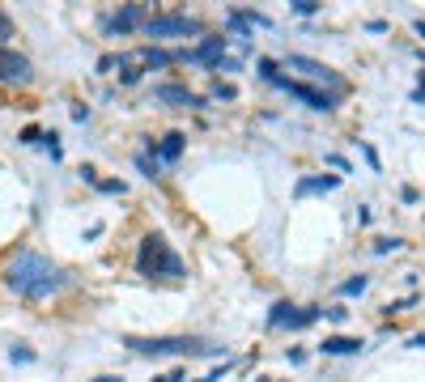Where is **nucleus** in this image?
Here are the masks:
<instances>
[{
  "label": "nucleus",
  "mask_w": 425,
  "mask_h": 382,
  "mask_svg": "<svg viewBox=\"0 0 425 382\" xmlns=\"http://www.w3.org/2000/svg\"><path fill=\"white\" fill-rule=\"evenodd\" d=\"M5 280H9V289H13L17 297H30V301H47V297H56V293L68 285L64 268L52 264V259L39 255V251H17L13 259H9Z\"/></svg>",
  "instance_id": "obj_1"
},
{
  "label": "nucleus",
  "mask_w": 425,
  "mask_h": 382,
  "mask_svg": "<svg viewBox=\"0 0 425 382\" xmlns=\"http://www.w3.org/2000/svg\"><path fill=\"white\" fill-rule=\"evenodd\" d=\"M136 268H141V276H170V280L183 276V259L170 251V242H166L162 234H149V238L141 242Z\"/></svg>",
  "instance_id": "obj_2"
},
{
  "label": "nucleus",
  "mask_w": 425,
  "mask_h": 382,
  "mask_svg": "<svg viewBox=\"0 0 425 382\" xmlns=\"http://www.w3.org/2000/svg\"><path fill=\"white\" fill-rule=\"evenodd\" d=\"M281 68H285V72H298V76H307L311 85H323V89H332V98L349 89L340 72H332L328 64H319V60H311V56H285V60H281Z\"/></svg>",
  "instance_id": "obj_3"
},
{
  "label": "nucleus",
  "mask_w": 425,
  "mask_h": 382,
  "mask_svg": "<svg viewBox=\"0 0 425 382\" xmlns=\"http://www.w3.org/2000/svg\"><path fill=\"white\" fill-rule=\"evenodd\" d=\"M132 352H154V357H213L217 348L200 344V340H187V336H170V340H128Z\"/></svg>",
  "instance_id": "obj_4"
},
{
  "label": "nucleus",
  "mask_w": 425,
  "mask_h": 382,
  "mask_svg": "<svg viewBox=\"0 0 425 382\" xmlns=\"http://www.w3.org/2000/svg\"><path fill=\"white\" fill-rule=\"evenodd\" d=\"M205 25H200L196 17H187V13H158V17H149L145 21V34L154 39V43H162V39H187V34H200Z\"/></svg>",
  "instance_id": "obj_5"
},
{
  "label": "nucleus",
  "mask_w": 425,
  "mask_h": 382,
  "mask_svg": "<svg viewBox=\"0 0 425 382\" xmlns=\"http://www.w3.org/2000/svg\"><path fill=\"white\" fill-rule=\"evenodd\" d=\"M319 315H323L319 306H302V310H298V306H289V301H277V306H272V315H268V323H272V327L302 331V327H311Z\"/></svg>",
  "instance_id": "obj_6"
},
{
  "label": "nucleus",
  "mask_w": 425,
  "mask_h": 382,
  "mask_svg": "<svg viewBox=\"0 0 425 382\" xmlns=\"http://www.w3.org/2000/svg\"><path fill=\"white\" fill-rule=\"evenodd\" d=\"M277 89H285V94H293V98H302L311 111H336V98L332 94H323V89H315V85H302V81H289V76H281L277 72V81H272Z\"/></svg>",
  "instance_id": "obj_7"
},
{
  "label": "nucleus",
  "mask_w": 425,
  "mask_h": 382,
  "mask_svg": "<svg viewBox=\"0 0 425 382\" xmlns=\"http://www.w3.org/2000/svg\"><path fill=\"white\" fill-rule=\"evenodd\" d=\"M145 21H149V9H145V5H123L119 13H111V17L103 21V30H107L111 39H115V34L123 39V34H132L136 25H141V30H145Z\"/></svg>",
  "instance_id": "obj_8"
},
{
  "label": "nucleus",
  "mask_w": 425,
  "mask_h": 382,
  "mask_svg": "<svg viewBox=\"0 0 425 382\" xmlns=\"http://www.w3.org/2000/svg\"><path fill=\"white\" fill-rule=\"evenodd\" d=\"M30 76H34V68H30L26 56L0 47V81H5V85H30Z\"/></svg>",
  "instance_id": "obj_9"
},
{
  "label": "nucleus",
  "mask_w": 425,
  "mask_h": 382,
  "mask_svg": "<svg viewBox=\"0 0 425 382\" xmlns=\"http://www.w3.org/2000/svg\"><path fill=\"white\" fill-rule=\"evenodd\" d=\"M174 60H187V64H209L217 68L221 60H226V39H205L196 51H174Z\"/></svg>",
  "instance_id": "obj_10"
},
{
  "label": "nucleus",
  "mask_w": 425,
  "mask_h": 382,
  "mask_svg": "<svg viewBox=\"0 0 425 382\" xmlns=\"http://www.w3.org/2000/svg\"><path fill=\"white\" fill-rule=\"evenodd\" d=\"M154 98H158V102H179V107H200V98H196L187 85H158Z\"/></svg>",
  "instance_id": "obj_11"
},
{
  "label": "nucleus",
  "mask_w": 425,
  "mask_h": 382,
  "mask_svg": "<svg viewBox=\"0 0 425 382\" xmlns=\"http://www.w3.org/2000/svg\"><path fill=\"white\" fill-rule=\"evenodd\" d=\"M328 357H353V352H362V340H353V336H328L319 344Z\"/></svg>",
  "instance_id": "obj_12"
},
{
  "label": "nucleus",
  "mask_w": 425,
  "mask_h": 382,
  "mask_svg": "<svg viewBox=\"0 0 425 382\" xmlns=\"http://www.w3.org/2000/svg\"><path fill=\"white\" fill-rule=\"evenodd\" d=\"M183 149H187V136H183V132H170V136H162V145H158V158H162V162H179Z\"/></svg>",
  "instance_id": "obj_13"
},
{
  "label": "nucleus",
  "mask_w": 425,
  "mask_h": 382,
  "mask_svg": "<svg viewBox=\"0 0 425 382\" xmlns=\"http://www.w3.org/2000/svg\"><path fill=\"white\" fill-rule=\"evenodd\" d=\"M340 178L336 174H315V178H302L298 183V195H315V191H336Z\"/></svg>",
  "instance_id": "obj_14"
},
{
  "label": "nucleus",
  "mask_w": 425,
  "mask_h": 382,
  "mask_svg": "<svg viewBox=\"0 0 425 382\" xmlns=\"http://www.w3.org/2000/svg\"><path fill=\"white\" fill-rule=\"evenodd\" d=\"M149 153H154V140H149V145H145V153H136V166L145 170V178H162V174H158V162H154V158H149Z\"/></svg>",
  "instance_id": "obj_15"
},
{
  "label": "nucleus",
  "mask_w": 425,
  "mask_h": 382,
  "mask_svg": "<svg viewBox=\"0 0 425 382\" xmlns=\"http://www.w3.org/2000/svg\"><path fill=\"white\" fill-rule=\"evenodd\" d=\"M366 285H370L366 276H353V280H344V289H340V293H344V297H353V293H366Z\"/></svg>",
  "instance_id": "obj_16"
},
{
  "label": "nucleus",
  "mask_w": 425,
  "mask_h": 382,
  "mask_svg": "<svg viewBox=\"0 0 425 382\" xmlns=\"http://www.w3.org/2000/svg\"><path fill=\"white\" fill-rule=\"evenodd\" d=\"M94 187H98V191H107V195H123V183H119V178H98Z\"/></svg>",
  "instance_id": "obj_17"
},
{
  "label": "nucleus",
  "mask_w": 425,
  "mask_h": 382,
  "mask_svg": "<svg viewBox=\"0 0 425 382\" xmlns=\"http://www.w3.org/2000/svg\"><path fill=\"white\" fill-rule=\"evenodd\" d=\"M5 39H13V17L0 9V43H5Z\"/></svg>",
  "instance_id": "obj_18"
},
{
  "label": "nucleus",
  "mask_w": 425,
  "mask_h": 382,
  "mask_svg": "<svg viewBox=\"0 0 425 382\" xmlns=\"http://www.w3.org/2000/svg\"><path fill=\"white\" fill-rule=\"evenodd\" d=\"M374 251H379V255H387V251H400V238H379V242H374Z\"/></svg>",
  "instance_id": "obj_19"
},
{
  "label": "nucleus",
  "mask_w": 425,
  "mask_h": 382,
  "mask_svg": "<svg viewBox=\"0 0 425 382\" xmlns=\"http://www.w3.org/2000/svg\"><path fill=\"white\" fill-rule=\"evenodd\" d=\"M315 9H319L315 0H293V13H302V17H307V13H315Z\"/></svg>",
  "instance_id": "obj_20"
},
{
  "label": "nucleus",
  "mask_w": 425,
  "mask_h": 382,
  "mask_svg": "<svg viewBox=\"0 0 425 382\" xmlns=\"http://www.w3.org/2000/svg\"><path fill=\"white\" fill-rule=\"evenodd\" d=\"M9 357H13V361H34V352L30 348H17V344L9 348Z\"/></svg>",
  "instance_id": "obj_21"
},
{
  "label": "nucleus",
  "mask_w": 425,
  "mask_h": 382,
  "mask_svg": "<svg viewBox=\"0 0 425 382\" xmlns=\"http://www.w3.org/2000/svg\"><path fill=\"white\" fill-rule=\"evenodd\" d=\"M39 140H43L39 127H26V132H21V145H39Z\"/></svg>",
  "instance_id": "obj_22"
},
{
  "label": "nucleus",
  "mask_w": 425,
  "mask_h": 382,
  "mask_svg": "<svg viewBox=\"0 0 425 382\" xmlns=\"http://www.w3.org/2000/svg\"><path fill=\"white\" fill-rule=\"evenodd\" d=\"M323 315H328L332 323H344V315H349V310H344V306H332V310H323Z\"/></svg>",
  "instance_id": "obj_23"
},
{
  "label": "nucleus",
  "mask_w": 425,
  "mask_h": 382,
  "mask_svg": "<svg viewBox=\"0 0 425 382\" xmlns=\"http://www.w3.org/2000/svg\"><path fill=\"white\" fill-rule=\"evenodd\" d=\"M413 348H425V331H421V336H413Z\"/></svg>",
  "instance_id": "obj_24"
},
{
  "label": "nucleus",
  "mask_w": 425,
  "mask_h": 382,
  "mask_svg": "<svg viewBox=\"0 0 425 382\" xmlns=\"http://www.w3.org/2000/svg\"><path fill=\"white\" fill-rule=\"evenodd\" d=\"M417 34H425V17H421V21H417Z\"/></svg>",
  "instance_id": "obj_25"
},
{
  "label": "nucleus",
  "mask_w": 425,
  "mask_h": 382,
  "mask_svg": "<svg viewBox=\"0 0 425 382\" xmlns=\"http://www.w3.org/2000/svg\"><path fill=\"white\" fill-rule=\"evenodd\" d=\"M94 382H123V378H94Z\"/></svg>",
  "instance_id": "obj_26"
},
{
  "label": "nucleus",
  "mask_w": 425,
  "mask_h": 382,
  "mask_svg": "<svg viewBox=\"0 0 425 382\" xmlns=\"http://www.w3.org/2000/svg\"><path fill=\"white\" fill-rule=\"evenodd\" d=\"M421 64H425V51H421Z\"/></svg>",
  "instance_id": "obj_27"
}]
</instances>
